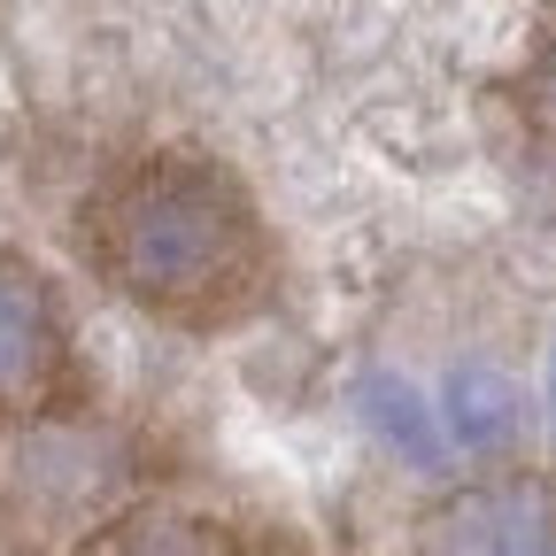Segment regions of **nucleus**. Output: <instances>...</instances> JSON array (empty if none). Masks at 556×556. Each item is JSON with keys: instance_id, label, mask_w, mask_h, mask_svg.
<instances>
[{"instance_id": "nucleus-2", "label": "nucleus", "mask_w": 556, "mask_h": 556, "mask_svg": "<svg viewBox=\"0 0 556 556\" xmlns=\"http://www.w3.org/2000/svg\"><path fill=\"white\" fill-rule=\"evenodd\" d=\"M148 448L101 402L0 426V548L9 556H86L116 518L139 510Z\"/></svg>"}, {"instance_id": "nucleus-4", "label": "nucleus", "mask_w": 556, "mask_h": 556, "mask_svg": "<svg viewBox=\"0 0 556 556\" xmlns=\"http://www.w3.org/2000/svg\"><path fill=\"white\" fill-rule=\"evenodd\" d=\"M402 556H556V471L541 464L456 471L409 518Z\"/></svg>"}, {"instance_id": "nucleus-7", "label": "nucleus", "mask_w": 556, "mask_h": 556, "mask_svg": "<svg viewBox=\"0 0 556 556\" xmlns=\"http://www.w3.org/2000/svg\"><path fill=\"white\" fill-rule=\"evenodd\" d=\"M0 556H9V548H0Z\"/></svg>"}, {"instance_id": "nucleus-1", "label": "nucleus", "mask_w": 556, "mask_h": 556, "mask_svg": "<svg viewBox=\"0 0 556 556\" xmlns=\"http://www.w3.org/2000/svg\"><path fill=\"white\" fill-rule=\"evenodd\" d=\"M86 278L178 340H232L287 302V240L240 163L193 139L116 155L70 208Z\"/></svg>"}, {"instance_id": "nucleus-5", "label": "nucleus", "mask_w": 556, "mask_h": 556, "mask_svg": "<svg viewBox=\"0 0 556 556\" xmlns=\"http://www.w3.org/2000/svg\"><path fill=\"white\" fill-rule=\"evenodd\" d=\"M86 556H248V541L208 518V510H178V503H139L131 518H116Z\"/></svg>"}, {"instance_id": "nucleus-3", "label": "nucleus", "mask_w": 556, "mask_h": 556, "mask_svg": "<svg viewBox=\"0 0 556 556\" xmlns=\"http://www.w3.org/2000/svg\"><path fill=\"white\" fill-rule=\"evenodd\" d=\"M86 348L54 270L24 248H0V426H39V417L86 409Z\"/></svg>"}, {"instance_id": "nucleus-6", "label": "nucleus", "mask_w": 556, "mask_h": 556, "mask_svg": "<svg viewBox=\"0 0 556 556\" xmlns=\"http://www.w3.org/2000/svg\"><path fill=\"white\" fill-rule=\"evenodd\" d=\"M518 116H526V155H533V170L556 186V47L533 62V78H526V101H518Z\"/></svg>"}]
</instances>
